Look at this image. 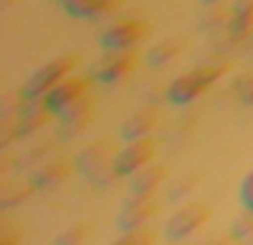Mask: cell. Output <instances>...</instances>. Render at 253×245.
Here are the masks:
<instances>
[{"instance_id":"cell-2","label":"cell","mask_w":253,"mask_h":245,"mask_svg":"<svg viewBox=\"0 0 253 245\" xmlns=\"http://www.w3.org/2000/svg\"><path fill=\"white\" fill-rule=\"evenodd\" d=\"M83 100H85V80L83 77H66L57 89H51V94H48V105L51 108H66V111L80 105Z\"/></svg>"},{"instance_id":"cell-10","label":"cell","mask_w":253,"mask_h":245,"mask_svg":"<svg viewBox=\"0 0 253 245\" xmlns=\"http://www.w3.org/2000/svg\"><path fill=\"white\" fill-rule=\"evenodd\" d=\"M154 208H157L154 197H139V199H137V205H131V208L126 211V217H123V225L134 228V225H139V222L145 220V217H151V214H154Z\"/></svg>"},{"instance_id":"cell-9","label":"cell","mask_w":253,"mask_h":245,"mask_svg":"<svg viewBox=\"0 0 253 245\" xmlns=\"http://www.w3.org/2000/svg\"><path fill=\"white\" fill-rule=\"evenodd\" d=\"M162 177H165V168H160V165H145L137 174V180H134V188H137L139 194H148L154 188H160Z\"/></svg>"},{"instance_id":"cell-8","label":"cell","mask_w":253,"mask_h":245,"mask_svg":"<svg viewBox=\"0 0 253 245\" xmlns=\"http://www.w3.org/2000/svg\"><path fill=\"white\" fill-rule=\"evenodd\" d=\"M111 157H114V148L108 146V140H100L97 146H91L88 151L83 154V165L85 168H105V165H111Z\"/></svg>"},{"instance_id":"cell-4","label":"cell","mask_w":253,"mask_h":245,"mask_svg":"<svg viewBox=\"0 0 253 245\" xmlns=\"http://www.w3.org/2000/svg\"><path fill=\"white\" fill-rule=\"evenodd\" d=\"M134 66H137V51H131V46H123V49H117V51H111V54L103 60L100 74H103L105 80H114V77L131 74Z\"/></svg>"},{"instance_id":"cell-6","label":"cell","mask_w":253,"mask_h":245,"mask_svg":"<svg viewBox=\"0 0 253 245\" xmlns=\"http://www.w3.org/2000/svg\"><path fill=\"white\" fill-rule=\"evenodd\" d=\"M77 66V57H63V60H57V63H51L46 71H40L37 74V80L32 83V92H48L54 83H63L66 80V74H69L71 69Z\"/></svg>"},{"instance_id":"cell-5","label":"cell","mask_w":253,"mask_h":245,"mask_svg":"<svg viewBox=\"0 0 253 245\" xmlns=\"http://www.w3.org/2000/svg\"><path fill=\"white\" fill-rule=\"evenodd\" d=\"M148 35V26L142 23V20H123V23H117L108 35H105V43L108 46H134L137 40H142V37Z\"/></svg>"},{"instance_id":"cell-12","label":"cell","mask_w":253,"mask_h":245,"mask_svg":"<svg viewBox=\"0 0 253 245\" xmlns=\"http://www.w3.org/2000/svg\"><path fill=\"white\" fill-rule=\"evenodd\" d=\"M120 0H71V9L77 14H105L117 9Z\"/></svg>"},{"instance_id":"cell-13","label":"cell","mask_w":253,"mask_h":245,"mask_svg":"<svg viewBox=\"0 0 253 245\" xmlns=\"http://www.w3.org/2000/svg\"><path fill=\"white\" fill-rule=\"evenodd\" d=\"M71 171V163L69 160H54V163H48L43 171H40V177H37V183H57V180H63V177Z\"/></svg>"},{"instance_id":"cell-16","label":"cell","mask_w":253,"mask_h":245,"mask_svg":"<svg viewBox=\"0 0 253 245\" xmlns=\"http://www.w3.org/2000/svg\"><path fill=\"white\" fill-rule=\"evenodd\" d=\"M242 199H245V205L253 208V174L245 180V188H242Z\"/></svg>"},{"instance_id":"cell-14","label":"cell","mask_w":253,"mask_h":245,"mask_svg":"<svg viewBox=\"0 0 253 245\" xmlns=\"http://www.w3.org/2000/svg\"><path fill=\"white\" fill-rule=\"evenodd\" d=\"M46 120H48V108H46V105H35V108H32V111L23 117L20 131H35V129H40Z\"/></svg>"},{"instance_id":"cell-11","label":"cell","mask_w":253,"mask_h":245,"mask_svg":"<svg viewBox=\"0 0 253 245\" xmlns=\"http://www.w3.org/2000/svg\"><path fill=\"white\" fill-rule=\"evenodd\" d=\"M157 120H160V111H157V108H145V111H139V114L126 126V134H128V137H139L142 131L154 129V126H157Z\"/></svg>"},{"instance_id":"cell-15","label":"cell","mask_w":253,"mask_h":245,"mask_svg":"<svg viewBox=\"0 0 253 245\" xmlns=\"http://www.w3.org/2000/svg\"><path fill=\"white\" fill-rule=\"evenodd\" d=\"M182 46H185L182 40H168V43H162V46L154 49L151 57H154V63H165V60H171L176 54V49H182Z\"/></svg>"},{"instance_id":"cell-17","label":"cell","mask_w":253,"mask_h":245,"mask_svg":"<svg viewBox=\"0 0 253 245\" xmlns=\"http://www.w3.org/2000/svg\"><path fill=\"white\" fill-rule=\"evenodd\" d=\"M239 92H242V97H245V100H253V74H251V77H245V80L239 83Z\"/></svg>"},{"instance_id":"cell-7","label":"cell","mask_w":253,"mask_h":245,"mask_svg":"<svg viewBox=\"0 0 253 245\" xmlns=\"http://www.w3.org/2000/svg\"><path fill=\"white\" fill-rule=\"evenodd\" d=\"M205 220H208V205H194V208H185L179 217H173L168 231H171V237L179 240V237H188L191 231H196Z\"/></svg>"},{"instance_id":"cell-1","label":"cell","mask_w":253,"mask_h":245,"mask_svg":"<svg viewBox=\"0 0 253 245\" xmlns=\"http://www.w3.org/2000/svg\"><path fill=\"white\" fill-rule=\"evenodd\" d=\"M225 69H228V66H208V69L191 71L185 80H179L171 89V97L173 100H191V97H196L202 89H208V86L219 77V71H225Z\"/></svg>"},{"instance_id":"cell-3","label":"cell","mask_w":253,"mask_h":245,"mask_svg":"<svg viewBox=\"0 0 253 245\" xmlns=\"http://www.w3.org/2000/svg\"><path fill=\"white\" fill-rule=\"evenodd\" d=\"M154 140H134L131 146H128L126 151H123V157L117 160V174H126V171H134V168H145L148 165V160L154 157Z\"/></svg>"}]
</instances>
